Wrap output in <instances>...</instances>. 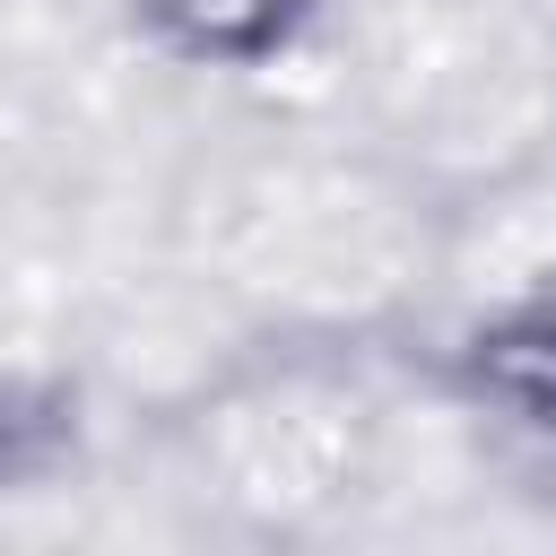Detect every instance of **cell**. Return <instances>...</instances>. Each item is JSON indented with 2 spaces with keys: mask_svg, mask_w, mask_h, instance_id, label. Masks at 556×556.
I'll list each match as a JSON object with an SVG mask.
<instances>
[{
  "mask_svg": "<svg viewBox=\"0 0 556 556\" xmlns=\"http://www.w3.org/2000/svg\"><path fill=\"white\" fill-rule=\"evenodd\" d=\"M130 35L174 61V70H269L304 43V26L321 17V0H122Z\"/></svg>",
  "mask_w": 556,
  "mask_h": 556,
  "instance_id": "obj_1",
  "label": "cell"
},
{
  "mask_svg": "<svg viewBox=\"0 0 556 556\" xmlns=\"http://www.w3.org/2000/svg\"><path fill=\"white\" fill-rule=\"evenodd\" d=\"M452 382H460V400H478L530 434H556V287L469 321L452 348Z\"/></svg>",
  "mask_w": 556,
  "mask_h": 556,
  "instance_id": "obj_2",
  "label": "cell"
},
{
  "mask_svg": "<svg viewBox=\"0 0 556 556\" xmlns=\"http://www.w3.org/2000/svg\"><path fill=\"white\" fill-rule=\"evenodd\" d=\"M61 434H70L61 400H26V391H0V495H9L26 469H43V460L61 452Z\"/></svg>",
  "mask_w": 556,
  "mask_h": 556,
  "instance_id": "obj_3",
  "label": "cell"
}]
</instances>
